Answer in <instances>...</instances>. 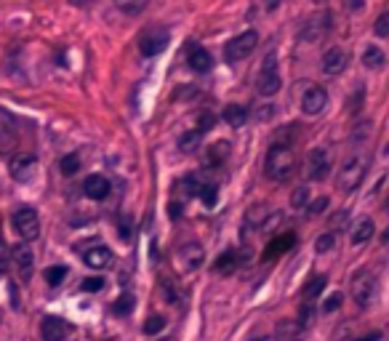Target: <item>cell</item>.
Wrapping results in <instances>:
<instances>
[{
	"instance_id": "34",
	"label": "cell",
	"mask_w": 389,
	"mask_h": 341,
	"mask_svg": "<svg viewBox=\"0 0 389 341\" xmlns=\"http://www.w3.org/2000/svg\"><path fill=\"white\" fill-rule=\"evenodd\" d=\"M277 336H280V341L299 339V328L296 325H291V322H280V325H277Z\"/></svg>"
},
{
	"instance_id": "7",
	"label": "cell",
	"mask_w": 389,
	"mask_h": 341,
	"mask_svg": "<svg viewBox=\"0 0 389 341\" xmlns=\"http://www.w3.org/2000/svg\"><path fill=\"white\" fill-rule=\"evenodd\" d=\"M165 46H168V32L163 27H152L139 38V51L144 56H157L165 51Z\"/></svg>"
},
{
	"instance_id": "30",
	"label": "cell",
	"mask_w": 389,
	"mask_h": 341,
	"mask_svg": "<svg viewBox=\"0 0 389 341\" xmlns=\"http://www.w3.org/2000/svg\"><path fill=\"white\" fill-rule=\"evenodd\" d=\"M64 278H67V267H51V270H46V283H48V285H62Z\"/></svg>"
},
{
	"instance_id": "45",
	"label": "cell",
	"mask_w": 389,
	"mask_h": 341,
	"mask_svg": "<svg viewBox=\"0 0 389 341\" xmlns=\"http://www.w3.org/2000/svg\"><path fill=\"white\" fill-rule=\"evenodd\" d=\"M291 341H299V339H291Z\"/></svg>"
},
{
	"instance_id": "29",
	"label": "cell",
	"mask_w": 389,
	"mask_h": 341,
	"mask_svg": "<svg viewBox=\"0 0 389 341\" xmlns=\"http://www.w3.org/2000/svg\"><path fill=\"white\" fill-rule=\"evenodd\" d=\"M165 328V317L163 315H150L147 322H144V333L147 336H155V333H160Z\"/></svg>"
},
{
	"instance_id": "41",
	"label": "cell",
	"mask_w": 389,
	"mask_h": 341,
	"mask_svg": "<svg viewBox=\"0 0 389 341\" xmlns=\"http://www.w3.org/2000/svg\"><path fill=\"white\" fill-rule=\"evenodd\" d=\"M328 208V198H318V200L309 205V213H315V216H320V213Z\"/></svg>"
},
{
	"instance_id": "4",
	"label": "cell",
	"mask_w": 389,
	"mask_h": 341,
	"mask_svg": "<svg viewBox=\"0 0 389 341\" xmlns=\"http://www.w3.org/2000/svg\"><path fill=\"white\" fill-rule=\"evenodd\" d=\"M259 46V35L254 30L243 32V35H237V38H232V41L224 46V59L229 61V64H237V61L248 59L254 51H256Z\"/></svg>"
},
{
	"instance_id": "19",
	"label": "cell",
	"mask_w": 389,
	"mask_h": 341,
	"mask_svg": "<svg viewBox=\"0 0 389 341\" xmlns=\"http://www.w3.org/2000/svg\"><path fill=\"white\" fill-rule=\"evenodd\" d=\"M237 267H240V253H237V251H224L219 259L214 261V275L227 278V275H232Z\"/></svg>"
},
{
	"instance_id": "1",
	"label": "cell",
	"mask_w": 389,
	"mask_h": 341,
	"mask_svg": "<svg viewBox=\"0 0 389 341\" xmlns=\"http://www.w3.org/2000/svg\"><path fill=\"white\" fill-rule=\"evenodd\" d=\"M296 168V158L288 144H272L264 158V173L272 181H288Z\"/></svg>"
},
{
	"instance_id": "36",
	"label": "cell",
	"mask_w": 389,
	"mask_h": 341,
	"mask_svg": "<svg viewBox=\"0 0 389 341\" xmlns=\"http://www.w3.org/2000/svg\"><path fill=\"white\" fill-rule=\"evenodd\" d=\"M333 248V235H320L318 243H315V251L318 253H326Z\"/></svg>"
},
{
	"instance_id": "12",
	"label": "cell",
	"mask_w": 389,
	"mask_h": 341,
	"mask_svg": "<svg viewBox=\"0 0 389 341\" xmlns=\"http://www.w3.org/2000/svg\"><path fill=\"white\" fill-rule=\"evenodd\" d=\"M83 261L91 270H107V267H113V251L107 245H102V243H96V245L83 251Z\"/></svg>"
},
{
	"instance_id": "8",
	"label": "cell",
	"mask_w": 389,
	"mask_h": 341,
	"mask_svg": "<svg viewBox=\"0 0 389 341\" xmlns=\"http://www.w3.org/2000/svg\"><path fill=\"white\" fill-rule=\"evenodd\" d=\"M328 30H331V14H315V16H309V19L304 21L299 38L304 43H318Z\"/></svg>"
},
{
	"instance_id": "5",
	"label": "cell",
	"mask_w": 389,
	"mask_h": 341,
	"mask_svg": "<svg viewBox=\"0 0 389 341\" xmlns=\"http://www.w3.org/2000/svg\"><path fill=\"white\" fill-rule=\"evenodd\" d=\"M14 230L19 238L24 240H35L41 238V219H38V211L35 208H19L14 213Z\"/></svg>"
},
{
	"instance_id": "28",
	"label": "cell",
	"mask_w": 389,
	"mask_h": 341,
	"mask_svg": "<svg viewBox=\"0 0 389 341\" xmlns=\"http://www.w3.org/2000/svg\"><path fill=\"white\" fill-rule=\"evenodd\" d=\"M229 158V144L227 141H216L211 144V150H208V163L216 166V163H224Z\"/></svg>"
},
{
	"instance_id": "39",
	"label": "cell",
	"mask_w": 389,
	"mask_h": 341,
	"mask_svg": "<svg viewBox=\"0 0 389 341\" xmlns=\"http://www.w3.org/2000/svg\"><path fill=\"white\" fill-rule=\"evenodd\" d=\"M104 285L102 278H88V280H83V291H99Z\"/></svg>"
},
{
	"instance_id": "40",
	"label": "cell",
	"mask_w": 389,
	"mask_h": 341,
	"mask_svg": "<svg viewBox=\"0 0 389 341\" xmlns=\"http://www.w3.org/2000/svg\"><path fill=\"white\" fill-rule=\"evenodd\" d=\"M9 264H11V248H6V245L0 243V272H6Z\"/></svg>"
},
{
	"instance_id": "2",
	"label": "cell",
	"mask_w": 389,
	"mask_h": 341,
	"mask_svg": "<svg viewBox=\"0 0 389 341\" xmlns=\"http://www.w3.org/2000/svg\"><path fill=\"white\" fill-rule=\"evenodd\" d=\"M365 170H368V158H365L363 152L349 155L347 161L341 163V170H338V176H336L338 192L349 195V192L358 190L360 184H363V179H365Z\"/></svg>"
},
{
	"instance_id": "33",
	"label": "cell",
	"mask_w": 389,
	"mask_h": 341,
	"mask_svg": "<svg viewBox=\"0 0 389 341\" xmlns=\"http://www.w3.org/2000/svg\"><path fill=\"white\" fill-rule=\"evenodd\" d=\"M307 203H309V190L307 187H296L294 195H291V205H294V208H304Z\"/></svg>"
},
{
	"instance_id": "35",
	"label": "cell",
	"mask_w": 389,
	"mask_h": 341,
	"mask_svg": "<svg viewBox=\"0 0 389 341\" xmlns=\"http://www.w3.org/2000/svg\"><path fill=\"white\" fill-rule=\"evenodd\" d=\"M78 168H81V158H78V155H67V158L62 161V170L67 173V176L78 173Z\"/></svg>"
},
{
	"instance_id": "14",
	"label": "cell",
	"mask_w": 389,
	"mask_h": 341,
	"mask_svg": "<svg viewBox=\"0 0 389 341\" xmlns=\"http://www.w3.org/2000/svg\"><path fill=\"white\" fill-rule=\"evenodd\" d=\"M347 51L341 49H328L326 54H323V72L326 75H331V78H336V75H341V72L347 70Z\"/></svg>"
},
{
	"instance_id": "18",
	"label": "cell",
	"mask_w": 389,
	"mask_h": 341,
	"mask_svg": "<svg viewBox=\"0 0 389 341\" xmlns=\"http://www.w3.org/2000/svg\"><path fill=\"white\" fill-rule=\"evenodd\" d=\"M294 243H296V235L294 232H286V235H277L275 240L269 243L264 248V259H275V256H280V253H286L294 248Z\"/></svg>"
},
{
	"instance_id": "10",
	"label": "cell",
	"mask_w": 389,
	"mask_h": 341,
	"mask_svg": "<svg viewBox=\"0 0 389 341\" xmlns=\"http://www.w3.org/2000/svg\"><path fill=\"white\" fill-rule=\"evenodd\" d=\"M326 104H328L326 88H320V86L304 88V93H301V110H304V115H320V112L326 110Z\"/></svg>"
},
{
	"instance_id": "43",
	"label": "cell",
	"mask_w": 389,
	"mask_h": 341,
	"mask_svg": "<svg viewBox=\"0 0 389 341\" xmlns=\"http://www.w3.org/2000/svg\"><path fill=\"white\" fill-rule=\"evenodd\" d=\"M251 341H272L269 336H259V339H251Z\"/></svg>"
},
{
	"instance_id": "11",
	"label": "cell",
	"mask_w": 389,
	"mask_h": 341,
	"mask_svg": "<svg viewBox=\"0 0 389 341\" xmlns=\"http://www.w3.org/2000/svg\"><path fill=\"white\" fill-rule=\"evenodd\" d=\"M328 170H331V152L323 150V147H315L309 152V179L323 181Z\"/></svg>"
},
{
	"instance_id": "22",
	"label": "cell",
	"mask_w": 389,
	"mask_h": 341,
	"mask_svg": "<svg viewBox=\"0 0 389 341\" xmlns=\"http://www.w3.org/2000/svg\"><path fill=\"white\" fill-rule=\"evenodd\" d=\"M222 118H224L227 126H232V128H243V126L248 123V110L246 107H240V104H229V107H224Z\"/></svg>"
},
{
	"instance_id": "42",
	"label": "cell",
	"mask_w": 389,
	"mask_h": 341,
	"mask_svg": "<svg viewBox=\"0 0 389 341\" xmlns=\"http://www.w3.org/2000/svg\"><path fill=\"white\" fill-rule=\"evenodd\" d=\"M72 3H75V6H85V3H88V0H72Z\"/></svg>"
},
{
	"instance_id": "38",
	"label": "cell",
	"mask_w": 389,
	"mask_h": 341,
	"mask_svg": "<svg viewBox=\"0 0 389 341\" xmlns=\"http://www.w3.org/2000/svg\"><path fill=\"white\" fill-rule=\"evenodd\" d=\"M376 35L379 38H387L389 35V14H381L379 19H376Z\"/></svg>"
},
{
	"instance_id": "32",
	"label": "cell",
	"mask_w": 389,
	"mask_h": 341,
	"mask_svg": "<svg viewBox=\"0 0 389 341\" xmlns=\"http://www.w3.org/2000/svg\"><path fill=\"white\" fill-rule=\"evenodd\" d=\"M131 310H133V296H128V293H123V296H120V299L113 304L115 315H128Z\"/></svg>"
},
{
	"instance_id": "27",
	"label": "cell",
	"mask_w": 389,
	"mask_h": 341,
	"mask_svg": "<svg viewBox=\"0 0 389 341\" xmlns=\"http://www.w3.org/2000/svg\"><path fill=\"white\" fill-rule=\"evenodd\" d=\"M115 6L123 11L125 16H139L150 6V0H115Z\"/></svg>"
},
{
	"instance_id": "26",
	"label": "cell",
	"mask_w": 389,
	"mask_h": 341,
	"mask_svg": "<svg viewBox=\"0 0 389 341\" xmlns=\"http://www.w3.org/2000/svg\"><path fill=\"white\" fill-rule=\"evenodd\" d=\"M197 198H200V203H203L205 208H214L216 205V198H219V190H216V184H205V181H200L197 184V192H194Z\"/></svg>"
},
{
	"instance_id": "25",
	"label": "cell",
	"mask_w": 389,
	"mask_h": 341,
	"mask_svg": "<svg viewBox=\"0 0 389 341\" xmlns=\"http://www.w3.org/2000/svg\"><path fill=\"white\" fill-rule=\"evenodd\" d=\"M326 283H328L326 275H315V278H312V280H309L307 285H304V291H301V296H304L307 301L318 299L320 293L326 291Z\"/></svg>"
},
{
	"instance_id": "20",
	"label": "cell",
	"mask_w": 389,
	"mask_h": 341,
	"mask_svg": "<svg viewBox=\"0 0 389 341\" xmlns=\"http://www.w3.org/2000/svg\"><path fill=\"white\" fill-rule=\"evenodd\" d=\"M179 256H182V264H185L187 272H194L200 264H203V248H200L197 243H187V245H182Z\"/></svg>"
},
{
	"instance_id": "16",
	"label": "cell",
	"mask_w": 389,
	"mask_h": 341,
	"mask_svg": "<svg viewBox=\"0 0 389 341\" xmlns=\"http://www.w3.org/2000/svg\"><path fill=\"white\" fill-rule=\"evenodd\" d=\"M83 190H85V195H88L91 200H104V198L110 195V181L104 179V176H99V173H93V176L85 179Z\"/></svg>"
},
{
	"instance_id": "23",
	"label": "cell",
	"mask_w": 389,
	"mask_h": 341,
	"mask_svg": "<svg viewBox=\"0 0 389 341\" xmlns=\"http://www.w3.org/2000/svg\"><path fill=\"white\" fill-rule=\"evenodd\" d=\"M363 64L370 67V70H381L387 64V56H384V51L379 46H368V49L363 51Z\"/></svg>"
},
{
	"instance_id": "15",
	"label": "cell",
	"mask_w": 389,
	"mask_h": 341,
	"mask_svg": "<svg viewBox=\"0 0 389 341\" xmlns=\"http://www.w3.org/2000/svg\"><path fill=\"white\" fill-rule=\"evenodd\" d=\"M67 333H70V325H67L62 317H53V315H48L41 325L43 341H64L67 339Z\"/></svg>"
},
{
	"instance_id": "37",
	"label": "cell",
	"mask_w": 389,
	"mask_h": 341,
	"mask_svg": "<svg viewBox=\"0 0 389 341\" xmlns=\"http://www.w3.org/2000/svg\"><path fill=\"white\" fill-rule=\"evenodd\" d=\"M341 301H344V296H341V293H331V296H328V301L323 304V312H336L338 307H341Z\"/></svg>"
},
{
	"instance_id": "6",
	"label": "cell",
	"mask_w": 389,
	"mask_h": 341,
	"mask_svg": "<svg viewBox=\"0 0 389 341\" xmlns=\"http://www.w3.org/2000/svg\"><path fill=\"white\" fill-rule=\"evenodd\" d=\"M373 293H376V278H373V272L368 270H360L355 275V280H352V299L358 307H368L370 301H373Z\"/></svg>"
},
{
	"instance_id": "44",
	"label": "cell",
	"mask_w": 389,
	"mask_h": 341,
	"mask_svg": "<svg viewBox=\"0 0 389 341\" xmlns=\"http://www.w3.org/2000/svg\"><path fill=\"white\" fill-rule=\"evenodd\" d=\"M160 341H174V339H160Z\"/></svg>"
},
{
	"instance_id": "31",
	"label": "cell",
	"mask_w": 389,
	"mask_h": 341,
	"mask_svg": "<svg viewBox=\"0 0 389 341\" xmlns=\"http://www.w3.org/2000/svg\"><path fill=\"white\" fill-rule=\"evenodd\" d=\"M179 147H182L185 152H194L197 147H200V133L194 131V133H187V136H182V139H179Z\"/></svg>"
},
{
	"instance_id": "13",
	"label": "cell",
	"mask_w": 389,
	"mask_h": 341,
	"mask_svg": "<svg viewBox=\"0 0 389 341\" xmlns=\"http://www.w3.org/2000/svg\"><path fill=\"white\" fill-rule=\"evenodd\" d=\"M16 141H19L16 123H14V118H11L9 112L0 110V155L14 150V147H16Z\"/></svg>"
},
{
	"instance_id": "24",
	"label": "cell",
	"mask_w": 389,
	"mask_h": 341,
	"mask_svg": "<svg viewBox=\"0 0 389 341\" xmlns=\"http://www.w3.org/2000/svg\"><path fill=\"white\" fill-rule=\"evenodd\" d=\"M373 230H376V227H373V221L363 219L358 227L352 230V243H355V245H363V243H368L370 238H373Z\"/></svg>"
},
{
	"instance_id": "21",
	"label": "cell",
	"mask_w": 389,
	"mask_h": 341,
	"mask_svg": "<svg viewBox=\"0 0 389 341\" xmlns=\"http://www.w3.org/2000/svg\"><path fill=\"white\" fill-rule=\"evenodd\" d=\"M187 61H190V67H192L194 72H208L214 67V56L205 49H200V46H192V49H190Z\"/></svg>"
},
{
	"instance_id": "9",
	"label": "cell",
	"mask_w": 389,
	"mask_h": 341,
	"mask_svg": "<svg viewBox=\"0 0 389 341\" xmlns=\"http://www.w3.org/2000/svg\"><path fill=\"white\" fill-rule=\"evenodd\" d=\"M11 264L16 267L21 280H30L32 278V270H35V253L30 251V245H16V248H11Z\"/></svg>"
},
{
	"instance_id": "3",
	"label": "cell",
	"mask_w": 389,
	"mask_h": 341,
	"mask_svg": "<svg viewBox=\"0 0 389 341\" xmlns=\"http://www.w3.org/2000/svg\"><path fill=\"white\" fill-rule=\"evenodd\" d=\"M283 81H280V67H277V56L275 54H266L264 64L259 70V78H256V91L261 96H275L280 91Z\"/></svg>"
},
{
	"instance_id": "17",
	"label": "cell",
	"mask_w": 389,
	"mask_h": 341,
	"mask_svg": "<svg viewBox=\"0 0 389 341\" xmlns=\"http://www.w3.org/2000/svg\"><path fill=\"white\" fill-rule=\"evenodd\" d=\"M32 168H35V155H19L11 161V176L16 181H27L32 176Z\"/></svg>"
}]
</instances>
